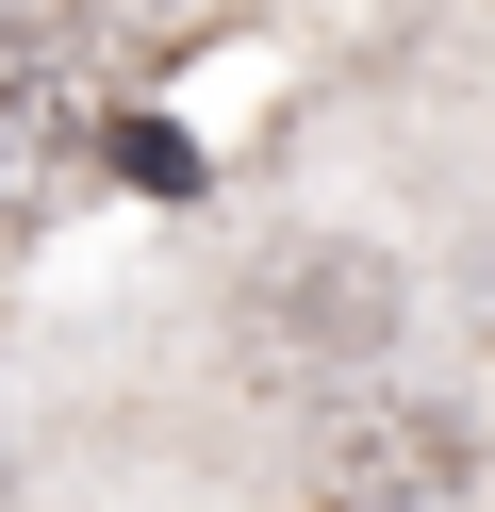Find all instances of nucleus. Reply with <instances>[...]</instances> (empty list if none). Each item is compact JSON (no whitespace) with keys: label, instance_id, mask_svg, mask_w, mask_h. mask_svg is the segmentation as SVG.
I'll list each match as a JSON object with an SVG mask.
<instances>
[{"label":"nucleus","instance_id":"obj_1","mask_svg":"<svg viewBox=\"0 0 495 512\" xmlns=\"http://www.w3.org/2000/svg\"><path fill=\"white\" fill-rule=\"evenodd\" d=\"M264 281H281V298H264L281 347H380L396 331V265H380V248H281Z\"/></svg>","mask_w":495,"mask_h":512},{"label":"nucleus","instance_id":"obj_2","mask_svg":"<svg viewBox=\"0 0 495 512\" xmlns=\"http://www.w3.org/2000/svg\"><path fill=\"white\" fill-rule=\"evenodd\" d=\"M66 166V50H17L0 34V215H33Z\"/></svg>","mask_w":495,"mask_h":512}]
</instances>
